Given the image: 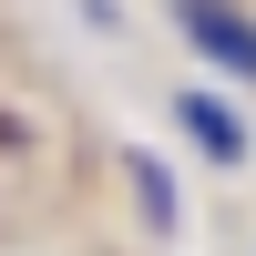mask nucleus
I'll use <instances>...</instances> for the list:
<instances>
[{"label":"nucleus","mask_w":256,"mask_h":256,"mask_svg":"<svg viewBox=\"0 0 256 256\" xmlns=\"http://www.w3.org/2000/svg\"><path fill=\"white\" fill-rule=\"evenodd\" d=\"M174 123L195 134L205 164H246V123H236V102H216L205 82H184V92H174Z\"/></svg>","instance_id":"f03ea898"},{"label":"nucleus","mask_w":256,"mask_h":256,"mask_svg":"<svg viewBox=\"0 0 256 256\" xmlns=\"http://www.w3.org/2000/svg\"><path fill=\"white\" fill-rule=\"evenodd\" d=\"M174 31L195 41L205 62H226V72H246V82H256V20L236 10V0H174Z\"/></svg>","instance_id":"f257e3e1"},{"label":"nucleus","mask_w":256,"mask_h":256,"mask_svg":"<svg viewBox=\"0 0 256 256\" xmlns=\"http://www.w3.org/2000/svg\"><path fill=\"white\" fill-rule=\"evenodd\" d=\"M123 174H134V205H144V226H154V236H174V216H184V205H174V164L134 144V154H123Z\"/></svg>","instance_id":"7ed1b4c3"}]
</instances>
